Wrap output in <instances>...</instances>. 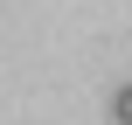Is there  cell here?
<instances>
[{
  "label": "cell",
  "instance_id": "6da1fadb",
  "mask_svg": "<svg viewBox=\"0 0 132 125\" xmlns=\"http://www.w3.org/2000/svg\"><path fill=\"white\" fill-rule=\"evenodd\" d=\"M111 118L132 125V84H118V90H111Z\"/></svg>",
  "mask_w": 132,
  "mask_h": 125
}]
</instances>
